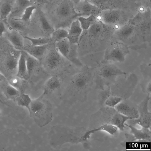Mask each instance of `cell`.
Here are the masks:
<instances>
[{
    "label": "cell",
    "instance_id": "6da1fadb",
    "mask_svg": "<svg viewBox=\"0 0 151 151\" xmlns=\"http://www.w3.org/2000/svg\"><path fill=\"white\" fill-rule=\"evenodd\" d=\"M94 73V69L84 67L74 76L61 93L60 96L61 101L68 105L86 101L93 82Z\"/></svg>",
    "mask_w": 151,
    "mask_h": 151
},
{
    "label": "cell",
    "instance_id": "7a4b0ae2",
    "mask_svg": "<svg viewBox=\"0 0 151 151\" xmlns=\"http://www.w3.org/2000/svg\"><path fill=\"white\" fill-rule=\"evenodd\" d=\"M116 29L99 20L88 29L83 30L80 40H82L87 53L105 50L111 42Z\"/></svg>",
    "mask_w": 151,
    "mask_h": 151
},
{
    "label": "cell",
    "instance_id": "3957f363",
    "mask_svg": "<svg viewBox=\"0 0 151 151\" xmlns=\"http://www.w3.org/2000/svg\"><path fill=\"white\" fill-rule=\"evenodd\" d=\"M87 130L84 127L56 125L51 127L47 139L50 146L55 149H59L66 143L82 144L88 141L85 135Z\"/></svg>",
    "mask_w": 151,
    "mask_h": 151
},
{
    "label": "cell",
    "instance_id": "277c9868",
    "mask_svg": "<svg viewBox=\"0 0 151 151\" xmlns=\"http://www.w3.org/2000/svg\"><path fill=\"white\" fill-rule=\"evenodd\" d=\"M34 148L29 137L21 130L7 129L0 134V151H30Z\"/></svg>",
    "mask_w": 151,
    "mask_h": 151
},
{
    "label": "cell",
    "instance_id": "5b68a950",
    "mask_svg": "<svg viewBox=\"0 0 151 151\" xmlns=\"http://www.w3.org/2000/svg\"><path fill=\"white\" fill-rule=\"evenodd\" d=\"M43 93L32 100L28 110L30 117L40 128L47 125L52 120L53 107L50 100Z\"/></svg>",
    "mask_w": 151,
    "mask_h": 151
},
{
    "label": "cell",
    "instance_id": "8992f818",
    "mask_svg": "<svg viewBox=\"0 0 151 151\" xmlns=\"http://www.w3.org/2000/svg\"><path fill=\"white\" fill-rule=\"evenodd\" d=\"M126 75L116 65L103 61L94 69L93 82L95 88L103 90L106 86L114 84L118 77Z\"/></svg>",
    "mask_w": 151,
    "mask_h": 151
},
{
    "label": "cell",
    "instance_id": "52a82bcc",
    "mask_svg": "<svg viewBox=\"0 0 151 151\" xmlns=\"http://www.w3.org/2000/svg\"><path fill=\"white\" fill-rule=\"evenodd\" d=\"M129 53V49L127 45L112 39L104 50L103 61L109 62H123L127 55Z\"/></svg>",
    "mask_w": 151,
    "mask_h": 151
},
{
    "label": "cell",
    "instance_id": "ba28073f",
    "mask_svg": "<svg viewBox=\"0 0 151 151\" xmlns=\"http://www.w3.org/2000/svg\"><path fill=\"white\" fill-rule=\"evenodd\" d=\"M150 95L147 94L144 100L137 106L139 113V117L136 119H130L131 124H137L142 127L150 129L151 122V113L148 109V104L150 99Z\"/></svg>",
    "mask_w": 151,
    "mask_h": 151
},
{
    "label": "cell",
    "instance_id": "9c48e42d",
    "mask_svg": "<svg viewBox=\"0 0 151 151\" xmlns=\"http://www.w3.org/2000/svg\"><path fill=\"white\" fill-rule=\"evenodd\" d=\"M74 8L78 17H86L91 15L98 17L101 11L98 7L88 1H78Z\"/></svg>",
    "mask_w": 151,
    "mask_h": 151
},
{
    "label": "cell",
    "instance_id": "30bf717a",
    "mask_svg": "<svg viewBox=\"0 0 151 151\" xmlns=\"http://www.w3.org/2000/svg\"><path fill=\"white\" fill-rule=\"evenodd\" d=\"M114 108L116 111L132 119H137L139 116L137 106L127 101H122Z\"/></svg>",
    "mask_w": 151,
    "mask_h": 151
},
{
    "label": "cell",
    "instance_id": "8fae6325",
    "mask_svg": "<svg viewBox=\"0 0 151 151\" xmlns=\"http://www.w3.org/2000/svg\"><path fill=\"white\" fill-rule=\"evenodd\" d=\"M72 4L68 0H64L61 2L57 7L56 13L60 18L66 19L70 17H78L75 8Z\"/></svg>",
    "mask_w": 151,
    "mask_h": 151
},
{
    "label": "cell",
    "instance_id": "7c38bea8",
    "mask_svg": "<svg viewBox=\"0 0 151 151\" xmlns=\"http://www.w3.org/2000/svg\"><path fill=\"white\" fill-rule=\"evenodd\" d=\"M62 85V82L60 78L57 76H53L45 83L42 93L46 96L55 93L60 89Z\"/></svg>",
    "mask_w": 151,
    "mask_h": 151
},
{
    "label": "cell",
    "instance_id": "4fadbf2b",
    "mask_svg": "<svg viewBox=\"0 0 151 151\" xmlns=\"http://www.w3.org/2000/svg\"><path fill=\"white\" fill-rule=\"evenodd\" d=\"M83 31L77 19L73 21L68 31L67 37L70 43L73 44L79 45L80 39Z\"/></svg>",
    "mask_w": 151,
    "mask_h": 151
},
{
    "label": "cell",
    "instance_id": "5bb4252c",
    "mask_svg": "<svg viewBox=\"0 0 151 151\" xmlns=\"http://www.w3.org/2000/svg\"><path fill=\"white\" fill-rule=\"evenodd\" d=\"M98 19L104 23L112 26L119 20L120 15L119 12L113 9H106L101 11L98 16Z\"/></svg>",
    "mask_w": 151,
    "mask_h": 151
},
{
    "label": "cell",
    "instance_id": "9a60e30c",
    "mask_svg": "<svg viewBox=\"0 0 151 151\" xmlns=\"http://www.w3.org/2000/svg\"><path fill=\"white\" fill-rule=\"evenodd\" d=\"M62 56L56 48L51 49L45 58V62L46 66L51 70L56 69L61 63Z\"/></svg>",
    "mask_w": 151,
    "mask_h": 151
},
{
    "label": "cell",
    "instance_id": "2e32d148",
    "mask_svg": "<svg viewBox=\"0 0 151 151\" xmlns=\"http://www.w3.org/2000/svg\"><path fill=\"white\" fill-rule=\"evenodd\" d=\"M140 68L143 77V80L141 83V87L147 94L150 95L151 92L150 64L144 63L141 65Z\"/></svg>",
    "mask_w": 151,
    "mask_h": 151
},
{
    "label": "cell",
    "instance_id": "e0dca14e",
    "mask_svg": "<svg viewBox=\"0 0 151 151\" xmlns=\"http://www.w3.org/2000/svg\"><path fill=\"white\" fill-rule=\"evenodd\" d=\"M33 4L29 0H15L12 10L8 18H19L25 9Z\"/></svg>",
    "mask_w": 151,
    "mask_h": 151
},
{
    "label": "cell",
    "instance_id": "ac0fdd59",
    "mask_svg": "<svg viewBox=\"0 0 151 151\" xmlns=\"http://www.w3.org/2000/svg\"><path fill=\"white\" fill-rule=\"evenodd\" d=\"M125 126L130 129V133L133 135L135 140H145L151 142V132L150 129L142 127L141 129H138L131 124L125 123Z\"/></svg>",
    "mask_w": 151,
    "mask_h": 151
},
{
    "label": "cell",
    "instance_id": "d6986e66",
    "mask_svg": "<svg viewBox=\"0 0 151 151\" xmlns=\"http://www.w3.org/2000/svg\"><path fill=\"white\" fill-rule=\"evenodd\" d=\"M48 44L41 46H33L31 45L24 46L23 50L40 61L42 59L47 49Z\"/></svg>",
    "mask_w": 151,
    "mask_h": 151
},
{
    "label": "cell",
    "instance_id": "ffe728a7",
    "mask_svg": "<svg viewBox=\"0 0 151 151\" xmlns=\"http://www.w3.org/2000/svg\"><path fill=\"white\" fill-rule=\"evenodd\" d=\"M16 76L25 80H28L29 77L27 71L24 50L21 51L19 57Z\"/></svg>",
    "mask_w": 151,
    "mask_h": 151
},
{
    "label": "cell",
    "instance_id": "44dd1931",
    "mask_svg": "<svg viewBox=\"0 0 151 151\" xmlns=\"http://www.w3.org/2000/svg\"><path fill=\"white\" fill-rule=\"evenodd\" d=\"M7 38L16 49L21 51L23 50L24 47V37L19 32L10 30V31L7 33Z\"/></svg>",
    "mask_w": 151,
    "mask_h": 151
},
{
    "label": "cell",
    "instance_id": "7402d4cb",
    "mask_svg": "<svg viewBox=\"0 0 151 151\" xmlns=\"http://www.w3.org/2000/svg\"><path fill=\"white\" fill-rule=\"evenodd\" d=\"M55 43V48L61 56L68 60L71 50L72 44L67 38H66Z\"/></svg>",
    "mask_w": 151,
    "mask_h": 151
},
{
    "label": "cell",
    "instance_id": "603a6c76",
    "mask_svg": "<svg viewBox=\"0 0 151 151\" xmlns=\"http://www.w3.org/2000/svg\"><path fill=\"white\" fill-rule=\"evenodd\" d=\"M15 0H1L0 1V20L8 18Z\"/></svg>",
    "mask_w": 151,
    "mask_h": 151
},
{
    "label": "cell",
    "instance_id": "cb8c5ba5",
    "mask_svg": "<svg viewBox=\"0 0 151 151\" xmlns=\"http://www.w3.org/2000/svg\"><path fill=\"white\" fill-rule=\"evenodd\" d=\"M131 119L130 118L116 111V112L112 116L109 123L116 127L120 130L123 131L125 128V122Z\"/></svg>",
    "mask_w": 151,
    "mask_h": 151
},
{
    "label": "cell",
    "instance_id": "d4e9b609",
    "mask_svg": "<svg viewBox=\"0 0 151 151\" xmlns=\"http://www.w3.org/2000/svg\"><path fill=\"white\" fill-rule=\"evenodd\" d=\"M118 128L114 125L110 123H106L102 125L99 127L93 129L87 130L85 135L86 138L88 139L90 137L91 135L94 132L99 131H104L111 135H113L115 134L117 131Z\"/></svg>",
    "mask_w": 151,
    "mask_h": 151
},
{
    "label": "cell",
    "instance_id": "484cf974",
    "mask_svg": "<svg viewBox=\"0 0 151 151\" xmlns=\"http://www.w3.org/2000/svg\"><path fill=\"white\" fill-rule=\"evenodd\" d=\"M3 93L8 100H12L15 102L17 98L20 93V92L17 89L7 83L2 86L1 88Z\"/></svg>",
    "mask_w": 151,
    "mask_h": 151
},
{
    "label": "cell",
    "instance_id": "4316f807",
    "mask_svg": "<svg viewBox=\"0 0 151 151\" xmlns=\"http://www.w3.org/2000/svg\"><path fill=\"white\" fill-rule=\"evenodd\" d=\"M26 81L16 75L11 77L7 79V82L21 93H24L25 89L27 85L25 82Z\"/></svg>",
    "mask_w": 151,
    "mask_h": 151
},
{
    "label": "cell",
    "instance_id": "83f0119b",
    "mask_svg": "<svg viewBox=\"0 0 151 151\" xmlns=\"http://www.w3.org/2000/svg\"><path fill=\"white\" fill-rule=\"evenodd\" d=\"M3 21L10 30H14L19 32L25 29L24 23L15 18H7Z\"/></svg>",
    "mask_w": 151,
    "mask_h": 151
},
{
    "label": "cell",
    "instance_id": "f1b7e54d",
    "mask_svg": "<svg viewBox=\"0 0 151 151\" xmlns=\"http://www.w3.org/2000/svg\"><path fill=\"white\" fill-rule=\"evenodd\" d=\"M24 52L27 71L30 76L38 67L39 61L25 51Z\"/></svg>",
    "mask_w": 151,
    "mask_h": 151
},
{
    "label": "cell",
    "instance_id": "f546056e",
    "mask_svg": "<svg viewBox=\"0 0 151 151\" xmlns=\"http://www.w3.org/2000/svg\"><path fill=\"white\" fill-rule=\"evenodd\" d=\"M83 30H86L98 20L97 17L91 15L88 17L79 16L77 19Z\"/></svg>",
    "mask_w": 151,
    "mask_h": 151
},
{
    "label": "cell",
    "instance_id": "4dcf8cb0",
    "mask_svg": "<svg viewBox=\"0 0 151 151\" xmlns=\"http://www.w3.org/2000/svg\"><path fill=\"white\" fill-rule=\"evenodd\" d=\"M68 31L62 28L54 30L51 35V41L55 43L63 39L67 38Z\"/></svg>",
    "mask_w": 151,
    "mask_h": 151
},
{
    "label": "cell",
    "instance_id": "1f68e13d",
    "mask_svg": "<svg viewBox=\"0 0 151 151\" xmlns=\"http://www.w3.org/2000/svg\"><path fill=\"white\" fill-rule=\"evenodd\" d=\"M39 20L41 27L43 31L46 34L51 35L54 29L42 12L39 14Z\"/></svg>",
    "mask_w": 151,
    "mask_h": 151
},
{
    "label": "cell",
    "instance_id": "d6a6232c",
    "mask_svg": "<svg viewBox=\"0 0 151 151\" xmlns=\"http://www.w3.org/2000/svg\"><path fill=\"white\" fill-rule=\"evenodd\" d=\"M32 100L29 95L21 93L16 99L15 102L19 106L24 107L28 110Z\"/></svg>",
    "mask_w": 151,
    "mask_h": 151
},
{
    "label": "cell",
    "instance_id": "836d02e7",
    "mask_svg": "<svg viewBox=\"0 0 151 151\" xmlns=\"http://www.w3.org/2000/svg\"><path fill=\"white\" fill-rule=\"evenodd\" d=\"M24 38L29 41L31 45L33 46H41L49 44L51 42L50 38L44 37L35 38L27 36H23Z\"/></svg>",
    "mask_w": 151,
    "mask_h": 151
},
{
    "label": "cell",
    "instance_id": "e575fe53",
    "mask_svg": "<svg viewBox=\"0 0 151 151\" xmlns=\"http://www.w3.org/2000/svg\"><path fill=\"white\" fill-rule=\"evenodd\" d=\"M36 9L34 5H31L27 7L24 10L21 17L19 18H15L23 23L29 22L33 12Z\"/></svg>",
    "mask_w": 151,
    "mask_h": 151
},
{
    "label": "cell",
    "instance_id": "d590c367",
    "mask_svg": "<svg viewBox=\"0 0 151 151\" xmlns=\"http://www.w3.org/2000/svg\"><path fill=\"white\" fill-rule=\"evenodd\" d=\"M111 88L110 86H106L104 90H101L98 96L99 103L101 105L104 104L106 100L111 95Z\"/></svg>",
    "mask_w": 151,
    "mask_h": 151
},
{
    "label": "cell",
    "instance_id": "8d00e7d4",
    "mask_svg": "<svg viewBox=\"0 0 151 151\" xmlns=\"http://www.w3.org/2000/svg\"><path fill=\"white\" fill-rule=\"evenodd\" d=\"M18 60L12 56L8 58L6 62V66L7 69L11 71H14L17 69Z\"/></svg>",
    "mask_w": 151,
    "mask_h": 151
},
{
    "label": "cell",
    "instance_id": "74e56055",
    "mask_svg": "<svg viewBox=\"0 0 151 151\" xmlns=\"http://www.w3.org/2000/svg\"><path fill=\"white\" fill-rule=\"evenodd\" d=\"M122 100V99L119 97L110 95L106 100L104 104L106 106L114 108Z\"/></svg>",
    "mask_w": 151,
    "mask_h": 151
},
{
    "label": "cell",
    "instance_id": "f35d334b",
    "mask_svg": "<svg viewBox=\"0 0 151 151\" xmlns=\"http://www.w3.org/2000/svg\"><path fill=\"white\" fill-rule=\"evenodd\" d=\"M6 31V26L3 20H0V37Z\"/></svg>",
    "mask_w": 151,
    "mask_h": 151
},
{
    "label": "cell",
    "instance_id": "ab89813d",
    "mask_svg": "<svg viewBox=\"0 0 151 151\" xmlns=\"http://www.w3.org/2000/svg\"><path fill=\"white\" fill-rule=\"evenodd\" d=\"M8 99L6 97L0 88V103L3 104H7L8 103Z\"/></svg>",
    "mask_w": 151,
    "mask_h": 151
},
{
    "label": "cell",
    "instance_id": "60d3db41",
    "mask_svg": "<svg viewBox=\"0 0 151 151\" xmlns=\"http://www.w3.org/2000/svg\"><path fill=\"white\" fill-rule=\"evenodd\" d=\"M98 3L101 4H106L114 0H96Z\"/></svg>",
    "mask_w": 151,
    "mask_h": 151
},
{
    "label": "cell",
    "instance_id": "b9f144b4",
    "mask_svg": "<svg viewBox=\"0 0 151 151\" xmlns=\"http://www.w3.org/2000/svg\"><path fill=\"white\" fill-rule=\"evenodd\" d=\"M48 3L47 0H37L36 4L41 5Z\"/></svg>",
    "mask_w": 151,
    "mask_h": 151
},
{
    "label": "cell",
    "instance_id": "7bdbcfd3",
    "mask_svg": "<svg viewBox=\"0 0 151 151\" xmlns=\"http://www.w3.org/2000/svg\"><path fill=\"white\" fill-rule=\"evenodd\" d=\"M6 78L5 76L0 72V83Z\"/></svg>",
    "mask_w": 151,
    "mask_h": 151
},
{
    "label": "cell",
    "instance_id": "ee69618b",
    "mask_svg": "<svg viewBox=\"0 0 151 151\" xmlns=\"http://www.w3.org/2000/svg\"><path fill=\"white\" fill-rule=\"evenodd\" d=\"M29 1L33 5L36 4L37 0H29Z\"/></svg>",
    "mask_w": 151,
    "mask_h": 151
},
{
    "label": "cell",
    "instance_id": "f6af8a7d",
    "mask_svg": "<svg viewBox=\"0 0 151 151\" xmlns=\"http://www.w3.org/2000/svg\"><path fill=\"white\" fill-rule=\"evenodd\" d=\"M78 1H90L89 0H76Z\"/></svg>",
    "mask_w": 151,
    "mask_h": 151
},
{
    "label": "cell",
    "instance_id": "bcb514c9",
    "mask_svg": "<svg viewBox=\"0 0 151 151\" xmlns=\"http://www.w3.org/2000/svg\"><path fill=\"white\" fill-rule=\"evenodd\" d=\"M1 0H0V1H1Z\"/></svg>",
    "mask_w": 151,
    "mask_h": 151
}]
</instances>
